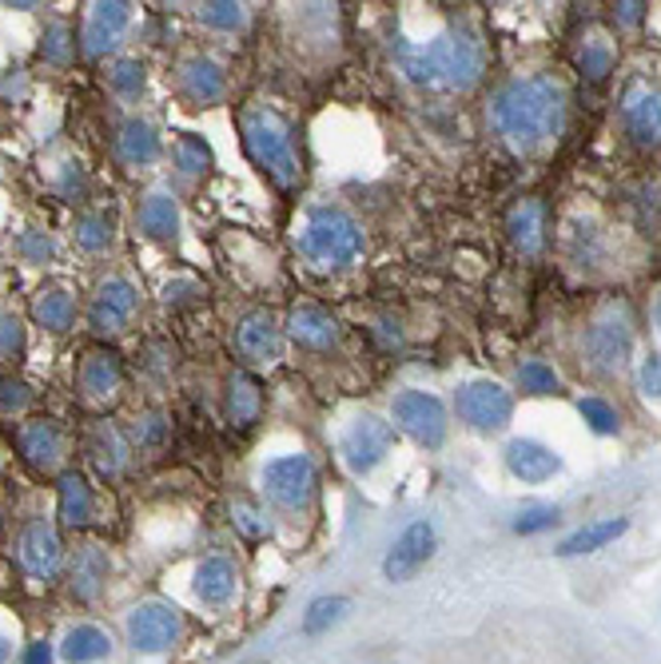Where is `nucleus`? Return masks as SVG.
Here are the masks:
<instances>
[{
	"label": "nucleus",
	"instance_id": "a211bd4d",
	"mask_svg": "<svg viewBox=\"0 0 661 664\" xmlns=\"http://www.w3.org/2000/svg\"><path fill=\"white\" fill-rule=\"evenodd\" d=\"M109 573H112L109 549L97 546V541H88V546L76 549L73 565H68V589H73L76 601L92 605V601L104 593V585H109Z\"/></svg>",
	"mask_w": 661,
	"mask_h": 664
},
{
	"label": "nucleus",
	"instance_id": "6ab92c4d",
	"mask_svg": "<svg viewBox=\"0 0 661 664\" xmlns=\"http://www.w3.org/2000/svg\"><path fill=\"white\" fill-rule=\"evenodd\" d=\"M85 450H88V462L97 465V474L104 477V482L120 477L124 470H128V458H132V446H128V438H124V434L112 426V422H97V426L88 430Z\"/></svg>",
	"mask_w": 661,
	"mask_h": 664
},
{
	"label": "nucleus",
	"instance_id": "f3484780",
	"mask_svg": "<svg viewBox=\"0 0 661 664\" xmlns=\"http://www.w3.org/2000/svg\"><path fill=\"white\" fill-rule=\"evenodd\" d=\"M195 601L207 609H228L231 601H236V593H240V570L231 565L228 558H204L200 565H195Z\"/></svg>",
	"mask_w": 661,
	"mask_h": 664
},
{
	"label": "nucleus",
	"instance_id": "f704fd0d",
	"mask_svg": "<svg viewBox=\"0 0 661 664\" xmlns=\"http://www.w3.org/2000/svg\"><path fill=\"white\" fill-rule=\"evenodd\" d=\"M109 84H112V92L124 95V100H140V95H144V84H148V68L136 56H124L112 64Z\"/></svg>",
	"mask_w": 661,
	"mask_h": 664
},
{
	"label": "nucleus",
	"instance_id": "f257e3e1",
	"mask_svg": "<svg viewBox=\"0 0 661 664\" xmlns=\"http://www.w3.org/2000/svg\"><path fill=\"white\" fill-rule=\"evenodd\" d=\"M562 88L554 80L530 76V80L506 84L503 92L494 95V124L506 140L534 148V143L550 140L554 131L562 128Z\"/></svg>",
	"mask_w": 661,
	"mask_h": 664
},
{
	"label": "nucleus",
	"instance_id": "1a4fd4ad",
	"mask_svg": "<svg viewBox=\"0 0 661 664\" xmlns=\"http://www.w3.org/2000/svg\"><path fill=\"white\" fill-rule=\"evenodd\" d=\"M510 414H514V398L498 382L474 379L467 386H458V418L467 426L482 430V434H494V430H506Z\"/></svg>",
	"mask_w": 661,
	"mask_h": 664
},
{
	"label": "nucleus",
	"instance_id": "6e6552de",
	"mask_svg": "<svg viewBox=\"0 0 661 664\" xmlns=\"http://www.w3.org/2000/svg\"><path fill=\"white\" fill-rule=\"evenodd\" d=\"M391 418H395V426L403 434L427 446V450H438L446 442V410L443 403L427 391H403L395 394V403H391Z\"/></svg>",
	"mask_w": 661,
	"mask_h": 664
},
{
	"label": "nucleus",
	"instance_id": "bb28decb",
	"mask_svg": "<svg viewBox=\"0 0 661 664\" xmlns=\"http://www.w3.org/2000/svg\"><path fill=\"white\" fill-rule=\"evenodd\" d=\"M56 498H61V522L68 525V529H80V525L92 522L97 498H92V486H88L85 474L64 470L61 482H56Z\"/></svg>",
	"mask_w": 661,
	"mask_h": 664
},
{
	"label": "nucleus",
	"instance_id": "9d476101",
	"mask_svg": "<svg viewBox=\"0 0 661 664\" xmlns=\"http://www.w3.org/2000/svg\"><path fill=\"white\" fill-rule=\"evenodd\" d=\"M136 310H140V291L124 274H112L97 286V295L88 303V331L100 334V339L120 334L136 319Z\"/></svg>",
	"mask_w": 661,
	"mask_h": 664
},
{
	"label": "nucleus",
	"instance_id": "49530a36",
	"mask_svg": "<svg viewBox=\"0 0 661 664\" xmlns=\"http://www.w3.org/2000/svg\"><path fill=\"white\" fill-rule=\"evenodd\" d=\"M56 195L61 200H68V203H80L88 195V176H85V167L80 164H68L61 167V179H56Z\"/></svg>",
	"mask_w": 661,
	"mask_h": 664
},
{
	"label": "nucleus",
	"instance_id": "5fc2aeb1",
	"mask_svg": "<svg viewBox=\"0 0 661 664\" xmlns=\"http://www.w3.org/2000/svg\"><path fill=\"white\" fill-rule=\"evenodd\" d=\"M653 322H658V331H661V298H658V307H653Z\"/></svg>",
	"mask_w": 661,
	"mask_h": 664
},
{
	"label": "nucleus",
	"instance_id": "2f4dec72",
	"mask_svg": "<svg viewBox=\"0 0 661 664\" xmlns=\"http://www.w3.org/2000/svg\"><path fill=\"white\" fill-rule=\"evenodd\" d=\"M351 613V601L347 597H315L312 605H307V613H303V633L307 637H323V633H331L339 625V621Z\"/></svg>",
	"mask_w": 661,
	"mask_h": 664
},
{
	"label": "nucleus",
	"instance_id": "5701e85b",
	"mask_svg": "<svg viewBox=\"0 0 661 664\" xmlns=\"http://www.w3.org/2000/svg\"><path fill=\"white\" fill-rule=\"evenodd\" d=\"M264 414V391H259V382L252 374H243L236 370L228 379V391H224V418H228V426L236 430H252Z\"/></svg>",
	"mask_w": 661,
	"mask_h": 664
},
{
	"label": "nucleus",
	"instance_id": "4c0bfd02",
	"mask_svg": "<svg viewBox=\"0 0 661 664\" xmlns=\"http://www.w3.org/2000/svg\"><path fill=\"white\" fill-rule=\"evenodd\" d=\"M200 21L207 28H219V33H236V28H243L247 12L236 0H207V4H200Z\"/></svg>",
	"mask_w": 661,
	"mask_h": 664
},
{
	"label": "nucleus",
	"instance_id": "7c9ffc66",
	"mask_svg": "<svg viewBox=\"0 0 661 664\" xmlns=\"http://www.w3.org/2000/svg\"><path fill=\"white\" fill-rule=\"evenodd\" d=\"M33 315H37V322L45 331L64 334V331H73V322H76V298L68 295L64 286H45V291H37V298H33Z\"/></svg>",
	"mask_w": 661,
	"mask_h": 664
},
{
	"label": "nucleus",
	"instance_id": "864d4df0",
	"mask_svg": "<svg viewBox=\"0 0 661 664\" xmlns=\"http://www.w3.org/2000/svg\"><path fill=\"white\" fill-rule=\"evenodd\" d=\"M13 661V644H9V637H0V664Z\"/></svg>",
	"mask_w": 661,
	"mask_h": 664
},
{
	"label": "nucleus",
	"instance_id": "72a5a7b5",
	"mask_svg": "<svg viewBox=\"0 0 661 664\" xmlns=\"http://www.w3.org/2000/svg\"><path fill=\"white\" fill-rule=\"evenodd\" d=\"M171 159H176V171L183 179H200L212 167V148L200 136H180L176 148H171Z\"/></svg>",
	"mask_w": 661,
	"mask_h": 664
},
{
	"label": "nucleus",
	"instance_id": "b1692460",
	"mask_svg": "<svg viewBox=\"0 0 661 664\" xmlns=\"http://www.w3.org/2000/svg\"><path fill=\"white\" fill-rule=\"evenodd\" d=\"M288 334L300 346H312V350H327V346L339 339V322L331 310L315 307V303H300V307L288 315Z\"/></svg>",
	"mask_w": 661,
	"mask_h": 664
},
{
	"label": "nucleus",
	"instance_id": "423d86ee",
	"mask_svg": "<svg viewBox=\"0 0 661 664\" xmlns=\"http://www.w3.org/2000/svg\"><path fill=\"white\" fill-rule=\"evenodd\" d=\"M183 637V621L180 609H171L168 601H144L128 613V644L136 653L144 656H160L176 649Z\"/></svg>",
	"mask_w": 661,
	"mask_h": 664
},
{
	"label": "nucleus",
	"instance_id": "8fccbe9b",
	"mask_svg": "<svg viewBox=\"0 0 661 664\" xmlns=\"http://www.w3.org/2000/svg\"><path fill=\"white\" fill-rule=\"evenodd\" d=\"M637 386H641L646 398L661 403V355H649L646 362H641V370H637Z\"/></svg>",
	"mask_w": 661,
	"mask_h": 664
},
{
	"label": "nucleus",
	"instance_id": "58836bf2",
	"mask_svg": "<svg viewBox=\"0 0 661 664\" xmlns=\"http://www.w3.org/2000/svg\"><path fill=\"white\" fill-rule=\"evenodd\" d=\"M518 382H522V391H530V394H554V391H558V374H554V367H546L542 358L522 362V367H518Z\"/></svg>",
	"mask_w": 661,
	"mask_h": 664
},
{
	"label": "nucleus",
	"instance_id": "aec40b11",
	"mask_svg": "<svg viewBox=\"0 0 661 664\" xmlns=\"http://www.w3.org/2000/svg\"><path fill=\"white\" fill-rule=\"evenodd\" d=\"M506 465H510V474L518 482H530V486H538V482H550L558 470H562V458L550 450V446H542L534 438H514L506 446Z\"/></svg>",
	"mask_w": 661,
	"mask_h": 664
},
{
	"label": "nucleus",
	"instance_id": "603ef678",
	"mask_svg": "<svg viewBox=\"0 0 661 664\" xmlns=\"http://www.w3.org/2000/svg\"><path fill=\"white\" fill-rule=\"evenodd\" d=\"M637 16H641V4H622V21H630V24H634Z\"/></svg>",
	"mask_w": 661,
	"mask_h": 664
},
{
	"label": "nucleus",
	"instance_id": "dca6fc26",
	"mask_svg": "<svg viewBox=\"0 0 661 664\" xmlns=\"http://www.w3.org/2000/svg\"><path fill=\"white\" fill-rule=\"evenodd\" d=\"M625 131L634 136L637 148H661V92L658 88H630L622 104Z\"/></svg>",
	"mask_w": 661,
	"mask_h": 664
},
{
	"label": "nucleus",
	"instance_id": "a18cd8bd",
	"mask_svg": "<svg viewBox=\"0 0 661 664\" xmlns=\"http://www.w3.org/2000/svg\"><path fill=\"white\" fill-rule=\"evenodd\" d=\"M25 355V327L13 310H0V358H21Z\"/></svg>",
	"mask_w": 661,
	"mask_h": 664
},
{
	"label": "nucleus",
	"instance_id": "79ce46f5",
	"mask_svg": "<svg viewBox=\"0 0 661 664\" xmlns=\"http://www.w3.org/2000/svg\"><path fill=\"white\" fill-rule=\"evenodd\" d=\"M577 414L586 418L594 434H618V414H613V406L601 403V398H582V403H577Z\"/></svg>",
	"mask_w": 661,
	"mask_h": 664
},
{
	"label": "nucleus",
	"instance_id": "4be33fe9",
	"mask_svg": "<svg viewBox=\"0 0 661 664\" xmlns=\"http://www.w3.org/2000/svg\"><path fill=\"white\" fill-rule=\"evenodd\" d=\"M180 92H183V100H192L195 107H212L224 100L228 80H224V72H219L216 60L188 56L180 64Z\"/></svg>",
	"mask_w": 661,
	"mask_h": 664
},
{
	"label": "nucleus",
	"instance_id": "c85d7f7f",
	"mask_svg": "<svg viewBox=\"0 0 661 664\" xmlns=\"http://www.w3.org/2000/svg\"><path fill=\"white\" fill-rule=\"evenodd\" d=\"M625 529H630V522H625V518H601V522H589V525H582V529H574V534L565 537V541L554 549V553H558V558H582V553H598V549H606L610 541H618Z\"/></svg>",
	"mask_w": 661,
	"mask_h": 664
},
{
	"label": "nucleus",
	"instance_id": "412c9836",
	"mask_svg": "<svg viewBox=\"0 0 661 664\" xmlns=\"http://www.w3.org/2000/svg\"><path fill=\"white\" fill-rule=\"evenodd\" d=\"M76 382H80L85 398H92V403H112L124 386L120 355H112V350H88Z\"/></svg>",
	"mask_w": 661,
	"mask_h": 664
},
{
	"label": "nucleus",
	"instance_id": "c756f323",
	"mask_svg": "<svg viewBox=\"0 0 661 664\" xmlns=\"http://www.w3.org/2000/svg\"><path fill=\"white\" fill-rule=\"evenodd\" d=\"M61 656L68 664H100L112 656V637L100 625H73L64 633Z\"/></svg>",
	"mask_w": 661,
	"mask_h": 664
},
{
	"label": "nucleus",
	"instance_id": "e433bc0d",
	"mask_svg": "<svg viewBox=\"0 0 661 664\" xmlns=\"http://www.w3.org/2000/svg\"><path fill=\"white\" fill-rule=\"evenodd\" d=\"M73 52H76V40H73V28L64 21H52L45 28V40H40V56L64 68V64H73Z\"/></svg>",
	"mask_w": 661,
	"mask_h": 664
},
{
	"label": "nucleus",
	"instance_id": "473e14b6",
	"mask_svg": "<svg viewBox=\"0 0 661 664\" xmlns=\"http://www.w3.org/2000/svg\"><path fill=\"white\" fill-rule=\"evenodd\" d=\"M510 239H514L518 251L538 255V247H542V203L530 200L510 215Z\"/></svg>",
	"mask_w": 661,
	"mask_h": 664
},
{
	"label": "nucleus",
	"instance_id": "37998d69",
	"mask_svg": "<svg viewBox=\"0 0 661 664\" xmlns=\"http://www.w3.org/2000/svg\"><path fill=\"white\" fill-rule=\"evenodd\" d=\"M33 403V391L28 382L13 379V374H0V414H21Z\"/></svg>",
	"mask_w": 661,
	"mask_h": 664
},
{
	"label": "nucleus",
	"instance_id": "20e7f679",
	"mask_svg": "<svg viewBox=\"0 0 661 664\" xmlns=\"http://www.w3.org/2000/svg\"><path fill=\"white\" fill-rule=\"evenodd\" d=\"M303 255L319 267H347L363 255V231L343 207H315L300 235Z\"/></svg>",
	"mask_w": 661,
	"mask_h": 664
},
{
	"label": "nucleus",
	"instance_id": "4468645a",
	"mask_svg": "<svg viewBox=\"0 0 661 664\" xmlns=\"http://www.w3.org/2000/svg\"><path fill=\"white\" fill-rule=\"evenodd\" d=\"M16 446H21V458L37 474H52L64 458V430L52 418H33V422L16 430Z\"/></svg>",
	"mask_w": 661,
	"mask_h": 664
},
{
	"label": "nucleus",
	"instance_id": "7ed1b4c3",
	"mask_svg": "<svg viewBox=\"0 0 661 664\" xmlns=\"http://www.w3.org/2000/svg\"><path fill=\"white\" fill-rule=\"evenodd\" d=\"M243 143H247V155L264 167L276 188L291 191L300 183L303 176L300 152H295L288 119L279 116V112H271V107H247L243 112Z\"/></svg>",
	"mask_w": 661,
	"mask_h": 664
},
{
	"label": "nucleus",
	"instance_id": "cd10ccee",
	"mask_svg": "<svg viewBox=\"0 0 661 664\" xmlns=\"http://www.w3.org/2000/svg\"><path fill=\"white\" fill-rule=\"evenodd\" d=\"M630 346H634V334H630V327H625L622 319H606L586 334V350L594 355V362L606 370L622 367L625 355H630Z\"/></svg>",
	"mask_w": 661,
	"mask_h": 664
},
{
	"label": "nucleus",
	"instance_id": "a878e982",
	"mask_svg": "<svg viewBox=\"0 0 661 664\" xmlns=\"http://www.w3.org/2000/svg\"><path fill=\"white\" fill-rule=\"evenodd\" d=\"M116 159L124 167H148L160 159V136L148 119H124L116 136Z\"/></svg>",
	"mask_w": 661,
	"mask_h": 664
},
{
	"label": "nucleus",
	"instance_id": "f8f14e48",
	"mask_svg": "<svg viewBox=\"0 0 661 664\" xmlns=\"http://www.w3.org/2000/svg\"><path fill=\"white\" fill-rule=\"evenodd\" d=\"M128 24H132V4H124V0H100V4H92L85 21V44H80V52L88 60L109 56L112 48H120Z\"/></svg>",
	"mask_w": 661,
	"mask_h": 664
},
{
	"label": "nucleus",
	"instance_id": "393cba45",
	"mask_svg": "<svg viewBox=\"0 0 661 664\" xmlns=\"http://www.w3.org/2000/svg\"><path fill=\"white\" fill-rule=\"evenodd\" d=\"M136 227H140V235L152 239V243L176 239V231H180V203H176V195L152 191V195L140 203V212H136Z\"/></svg>",
	"mask_w": 661,
	"mask_h": 664
},
{
	"label": "nucleus",
	"instance_id": "9b49d317",
	"mask_svg": "<svg viewBox=\"0 0 661 664\" xmlns=\"http://www.w3.org/2000/svg\"><path fill=\"white\" fill-rule=\"evenodd\" d=\"M434 546H438V534H434L431 522H415L407 525L403 534L395 537V546L386 549L383 558V577L391 585H403L410 582L415 573L434 558Z\"/></svg>",
	"mask_w": 661,
	"mask_h": 664
},
{
	"label": "nucleus",
	"instance_id": "3c124183",
	"mask_svg": "<svg viewBox=\"0 0 661 664\" xmlns=\"http://www.w3.org/2000/svg\"><path fill=\"white\" fill-rule=\"evenodd\" d=\"M52 661H56V649L49 641H33L25 649V656H21V664H52Z\"/></svg>",
	"mask_w": 661,
	"mask_h": 664
},
{
	"label": "nucleus",
	"instance_id": "c03bdc74",
	"mask_svg": "<svg viewBox=\"0 0 661 664\" xmlns=\"http://www.w3.org/2000/svg\"><path fill=\"white\" fill-rule=\"evenodd\" d=\"M558 518H562V513L554 510V506H530V510H522L514 518V534L530 537V534H542V529H554Z\"/></svg>",
	"mask_w": 661,
	"mask_h": 664
},
{
	"label": "nucleus",
	"instance_id": "ea45409f",
	"mask_svg": "<svg viewBox=\"0 0 661 664\" xmlns=\"http://www.w3.org/2000/svg\"><path fill=\"white\" fill-rule=\"evenodd\" d=\"M231 525H236V534H243L247 541H259L267 534V518L259 513L255 501H236L231 506Z\"/></svg>",
	"mask_w": 661,
	"mask_h": 664
},
{
	"label": "nucleus",
	"instance_id": "39448f33",
	"mask_svg": "<svg viewBox=\"0 0 661 664\" xmlns=\"http://www.w3.org/2000/svg\"><path fill=\"white\" fill-rule=\"evenodd\" d=\"M264 489L279 510L300 513L315 498V465L307 454H283L264 465Z\"/></svg>",
	"mask_w": 661,
	"mask_h": 664
},
{
	"label": "nucleus",
	"instance_id": "a19ab883",
	"mask_svg": "<svg viewBox=\"0 0 661 664\" xmlns=\"http://www.w3.org/2000/svg\"><path fill=\"white\" fill-rule=\"evenodd\" d=\"M164 442H168V418L160 414V410L136 418V446L140 450H160Z\"/></svg>",
	"mask_w": 661,
	"mask_h": 664
},
{
	"label": "nucleus",
	"instance_id": "f03ea898",
	"mask_svg": "<svg viewBox=\"0 0 661 664\" xmlns=\"http://www.w3.org/2000/svg\"><path fill=\"white\" fill-rule=\"evenodd\" d=\"M398 64L427 88H470L482 76V44L470 33H443L427 44H398Z\"/></svg>",
	"mask_w": 661,
	"mask_h": 664
},
{
	"label": "nucleus",
	"instance_id": "2eb2a0df",
	"mask_svg": "<svg viewBox=\"0 0 661 664\" xmlns=\"http://www.w3.org/2000/svg\"><path fill=\"white\" fill-rule=\"evenodd\" d=\"M236 350L247 362H276L283 355V327L276 322V315L271 310L243 315V322L236 327Z\"/></svg>",
	"mask_w": 661,
	"mask_h": 664
},
{
	"label": "nucleus",
	"instance_id": "09e8293b",
	"mask_svg": "<svg viewBox=\"0 0 661 664\" xmlns=\"http://www.w3.org/2000/svg\"><path fill=\"white\" fill-rule=\"evenodd\" d=\"M610 68H613V52L606 44H598V40H589V44L582 48V72H586L589 80H601Z\"/></svg>",
	"mask_w": 661,
	"mask_h": 664
},
{
	"label": "nucleus",
	"instance_id": "de8ad7c7",
	"mask_svg": "<svg viewBox=\"0 0 661 664\" xmlns=\"http://www.w3.org/2000/svg\"><path fill=\"white\" fill-rule=\"evenodd\" d=\"M16 251L25 255V263H49L56 255V243L45 231H25V235L16 239Z\"/></svg>",
	"mask_w": 661,
	"mask_h": 664
},
{
	"label": "nucleus",
	"instance_id": "0eeeda50",
	"mask_svg": "<svg viewBox=\"0 0 661 664\" xmlns=\"http://www.w3.org/2000/svg\"><path fill=\"white\" fill-rule=\"evenodd\" d=\"M391 446H395V426L374 414H363L343 430V438H339V458H343V465H347L351 474L363 477L383 462L386 454H391Z\"/></svg>",
	"mask_w": 661,
	"mask_h": 664
},
{
	"label": "nucleus",
	"instance_id": "ddd939ff",
	"mask_svg": "<svg viewBox=\"0 0 661 664\" xmlns=\"http://www.w3.org/2000/svg\"><path fill=\"white\" fill-rule=\"evenodd\" d=\"M21 565H25L33 577L40 582H52L64 565V546L56 525L45 522V518H33V522L21 529Z\"/></svg>",
	"mask_w": 661,
	"mask_h": 664
},
{
	"label": "nucleus",
	"instance_id": "c9c22d12",
	"mask_svg": "<svg viewBox=\"0 0 661 664\" xmlns=\"http://www.w3.org/2000/svg\"><path fill=\"white\" fill-rule=\"evenodd\" d=\"M112 243V219L100 212H85L76 219V247L88 251V255H97Z\"/></svg>",
	"mask_w": 661,
	"mask_h": 664
}]
</instances>
